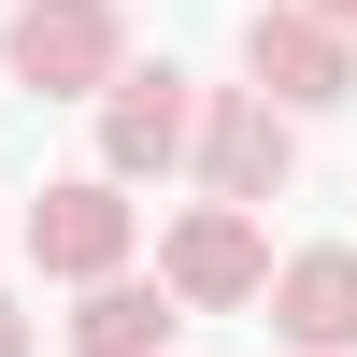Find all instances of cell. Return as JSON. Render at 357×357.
Masks as SVG:
<instances>
[{"instance_id": "cell-1", "label": "cell", "mask_w": 357, "mask_h": 357, "mask_svg": "<svg viewBox=\"0 0 357 357\" xmlns=\"http://www.w3.org/2000/svg\"><path fill=\"white\" fill-rule=\"evenodd\" d=\"M0 57H15V86H43V100H114L129 29H114V0H15Z\"/></svg>"}, {"instance_id": "cell-2", "label": "cell", "mask_w": 357, "mask_h": 357, "mask_svg": "<svg viewBox=\"0 0 357 357\" xmlns=\"http://www.w3.org/2000/svg\"><path fill=\"white\" fill-rule=\"evenodd\" d=\"M158 286H172L186 314H243V301H272V243H257V215H229V200L172 215V243H158Z\"/></svg>"}, {"instance_id": "cell-3", "label": "cell", "mask_w": 357, "mask_h": 357, "mask_svg": "<svg viewBox=\"0 0 357 357\" xmlns=\"http://www.w3.org/2000/svg\"><path fill=\"white\" fill-rule=\"evenodd\" d=\"M243 72H257L272 114H329L343 86H357V43H343L329 15H301V0H257V15H243Z\"/></svg>"}, {"instance_id": "cell-4", "label": "cell", "mask_w": 357, "mask_h": 357, "mask_svg": "<svg viewBox=\"0 0 357 357\" xmlns=\"http://www.w3.org/2000/svg\"><path fill=\"white\" fill-rule=\"evenodd\" d=\"M286 172H301V114H272L257 86H229V100H200V186H215L229 215H257V200H286Z\"/></svg>"}, {"instance_id": "cell-5", "label": "cell", "mask_w": 357, "mask_h": 357, "mask_svg": "<svg viewBox=\"0 0 357 357\" xmlns=\"http://www.w3.org/2000/svg\"><path fill=\"white\" fill-rule=\"evenodd\" d=\"M172 158H200V86L172 57L158 72H114V100H100V186H143Z\"/></svg>"}, {"instance_id": "cell-6", "label": "cell", "mask_w": 357, "mask_h": 357, "mask_svg": "<svg viewBox=\"0 0 357 357\" xmlns=\"http://www.w3.org/2000/svg\"><path fill=\"white\" fill-rule=\"evenodd\" d=\"M29 257L72 272V286H114L129 272V186H100V172H86V186H43L29 200Z\"/></svg>"}, {"instance_id": "cell-7", "label": "cell", "mask_w": 357, "mask_h": 357, "mask_svg": "<svg viewBox=\"0 0 357 357\" xmlns=\"http://www.w3.org/2000/svg\"><path fill=\"white\" fill-rule=\"evenodd\" d=\"M272 329L301 343V357H343V343H357V243L286 257V272H272Z\"/></svg>"}, {"instance_id": "cell-8", "label": "cell", "mask_w": 357, "mask_h": 357, "mask_svg": "<svg viewBox=\"0 0 357 357\" xmlns=\"http://www.w3.org/2000/svg\"><path fill=\"white\" fill-rule=\"evenodd\" d=\"M172 314H186L172 286H129V272H114V286H86L72 357H172Z\"/></svg>"}, {"instance_id": "cell-9", "label": "cell", "mask_w": 357, "mask_h": 357, "mask_svg": "<svg viewBox=\"0 0 357 357\" xmlns=\"http://www.w3.org/2000/svg\"><path fill=\"white\" fill-rule=\"evenodd\" d=\"M0 357H29V314H15V301H0Z\"/></svg>"}, {"instance_id": "cell-10", "label": "cell", "mask_w": 357, "mask_h": 357, "mask_svg": "<svg viewBox=\"0 0 357 357\" xmlns=\"http://www.w3.org/2000/svg\"><path fill=\"white\" fill-rule=\"evenodd\" d=\"M301 15H329V29H357V0H301Z\"/></svg>"}]
</instances>
